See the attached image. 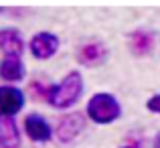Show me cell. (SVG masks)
Returning a JSON list of instances; mask_svg holds the SVG:
<instances>
[{"mask_svg": "<svg viewBox=\"0 0 160 148\" xmlns=\"http://www.w3.org/2000/svg\"><path fill=\"white\" fill-rule=\"evenodd\" d=\"M85 89V81L83 75L77 69L69 71L65 77H61L57 83L49 85V95H47V104L53 105L57 110H67L71 105H75L83 95Z\"/></svg>", "mask_w": 160, "mask_h": 148, "instance_id": "obj_1", "label": "cell"}, {"mask_svg": "<svg viewBox=\"0 0 160 148\" xmlns=\"http://www.w3.org/2000/svg\"><path fill=\"white\" fill-rule=\"evenodd\" d=\"M85 116L93 124H112V122L120 120L122 116V104L109 91H98L93 94L85 104Z\"/></svg>", "mask_w": 160, "mask_h": 148, "instance_id": "obj_2", "label": "cell"}, {"mask_svg": "<svg viewBox=\"0 0 160 148\" xmlns=\"http://www.w3.org/2000/svg\"><path fill=\"white\" fill-rule=\"evenodd\" d=\"M85 120L87 116L83 112H69L61 116L55 126V138L61 144H71L79 138V134L85 130Z\"/></svg>", "mask_w": 160, "mask_h": 148, "instance_id": "obj_3", "label": "cell"}, {"mask_svg": "<svg viewBox=\"0 0 160 148\" xmlns=\"http://www.w3.org/2000/svg\"><path fill=\"white\" fill-rule=\"evenodd\" d=\"M27 49L31 55L39 61H47V59L55 57L61 49V39L51 31H39L27 41Z\"/></svg>", "mask_w": 160, "mask_h": 148, "instance_id": "obj_4", "label": "cell"}, {"mask_svg": "<svg viewBox=\"0 0 160 148\" xmlns=\"http://www.w3.org/2000/svg\"><path fill=\"white\" fill-rule=\"evenodd\" d=\"M22 130L32 142H37V144H45V142H49V140L55 138V128L49 124V120L43 114H37V112H31V114L24 116Z\"/></svg>", "mask_w": 160, "mask_h": 148, "instance_id": "obj_5", "label": "cell"}, {"mask_svg": "<svg viewBox=\"0 0 160 148\" xmlns=\"http://www.w3.org/2000/svg\"><path fill=\"white\" fill-rule=\"evenodd\" d=\"M75 57H77V63L83 67H99L108 61L109 49L103 41L93 39V41H87V43L79 45Z\"/></svg>", "mask_w": 160, "mask_h": 148, "instance_id": "obj_6", "label": "cell"}, {"mask_svg": "<svg viewBox=\"0 0 160 148\" xmlns=\"http://www.w3.org/2000/svg\"><path fill=\"white\" fill-rule=\"evenodd\" d=\"M27 51L24 35L16 27H0V53L4 57H22Z\"/></svg>", "mask_w": 160, "mask_h": 148, "instance_id": "obj_7", "label": "cell"}, {"mask_svg": "<svg viewBox=\"0 0 160 148\" xmlns=\"http://www.w3.org/2000/svg\"><path fill=\"white\" fill-rule=\"evenodd\" d=\"M27 104V95L18 85L2 83L0 85V114L6 116H16Z\"/></svg>", "mask_w": 160, "mask_h": 148, "instance_id": "obj_8", "label": "cell"}, {"mask_svg": "<svg viewBox=\"0 0 160 148\" xmlns=\"http://www.w3.org/2000/svg\"><path fill=\"white\" fill-rule=\"evenodd\" d=\"M154 45H156V37L152 31L148 28H136V31L130 33L128 37V47L132 51V55L136 57H146V55L152 53Z\"/></svg>", "mask_w": 160, "mask_h": 148, "instance_id": "obj_9", "label": "cell"}, {"mask_svg": "<svg viewBox=\"0 0 160 148\" xmlns=\"http://www.w3.org/2000/svg\"><path fill=\"white\" fill-rule=\"evenodd\" d=\"M27 77V65L22 57H2L0 59V79L4 83H14L22 81Z\"/></svg>", "mask_w": 160, "mask_h": 148, "instance_id": "obj_10", "label": "cell"}, {"mask_svg": "<svg viewBox=\"0 0 160 148\" xmlns=\"http://www.w3.org/2000/svg\"><path fill=\"white\" fill-rule=\"evenodd\" d=\"M20 140L22 136L14 116L0 114V148H18Z\"/></svg>", "mask_w": 160, "mask_h": 148, "instance_id": "obj_11", "label": "cell"}, {"mask_svg": "<svg viewBox=\"0 0 160 148\" xmlns=\"http://www.w3.org/2000/svg\"><path fill=\"white\" fill-rule=\"evenodd\" d=\"M28 91H31L32 100L37 101H47V95H49V83H43V81H31L28 85Z\"/></svg>", "mask_w": 160, "mask_h": 148, "instance_id": "obj_12", "label": "cell"}, {"mask_svg": "<svg viewBox=\"0 0 160 148\" xmlns=\"http://www.w3.org/2000/svg\"><path fill=\"white\" fill-rule=\"evenodd\" d=\"M146 110L152 112V114H160V94L150 95L148 101H146Z\"/></svg>", "mask_w": 160, "mask_h": 148, "instance_id": "obj_13", "label": "cell"}, {"mask_svg": "<svg viewBox=\"0 0 160 148\" xmlns=\"http://www.w3.org/2000/svg\"><path fill=\"white\" fill-rule=\"evenodd\" d=\"M152 148H160V132L154 136V142H152Z\"/></svg>", "mask_w": 160, "mask_h": 148, "instance_id": "obj_14", "label": "cell"}, {"mask_svg": "<svg viewBox=\"0 0 160 148\" xmlns=\"http://www.w3.org/2000/svg\"><path fill=\"white\" fill-rule=\"evenodd\" d=\"M120 148H140L138 144H124V146H120Z\"/></svg>", "mask_w": 160, "mask_h": 148, "instance_id": "obj_15", "label": "cell"}, {"mask_svg": "<svg viewBox=\"0 0 160 148\" xmlns=\"http://www.w3.org/2000/svg\"><path fill=\"white\" fill-rule=\"evenodd\" d=\"M2 12H4V8H0V14H2Z\"/></svg>", "mask_w": 160, "mask_h": 148, "instance_id": "obj_16", "label": "cell"}]
</instances>
